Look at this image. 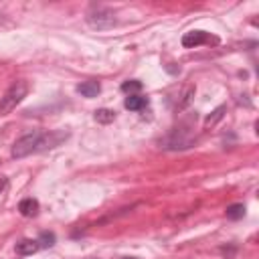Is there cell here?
<instances>
[{
	"mask_svg": "<svg viewBox=\"0 0 259 259\" xmlns=\"http://www.w3.org/2000/svg\"><path fill=\"white\" fill-rule=\"evenodd\" d=\"M38 249H40V245H38L36 239H22V241L16 243V253L18 255H32Z\"/></svg>",
	"mask_w": 259,
	"mask_h": 259,
	"instance_id": "8992f818",
	"label": "cell"
},
{
	"mask_svg": "<svg viewBox=\"0 0 259 259\" xmlns=\"http://www.w3.org/2000/svg\"><path fill=\"white\" fill-rule=\"evenodd\" d=\"M87 259H97V257H87Z\"/></svg>",
	"mask_w": 259,
	"mask_h": 259,
	"instance_id": "e0dca14e",
	"label": "cell"
},
{
	"mask_svg": "<svg viewBox=\"0 0 259 259\" xmlns=\"http://www.w3.org/2000/svg\"><path fill=\"white\" fill-rule=\"evenodd\" d=\"M227 219H231V221H239V219H243V214H245V204L243 202H235V204H231V206H227Z\"/></svg>",
	"mask_w": 259,
	"mask_h": 259,
	"instance_id": "30bf717a",
	"label": "cell"
},
{
	"mask_svg": "<svg viewBox=\"0 0 259 259\" xmlns=\"http://www.w3.org/2000/svg\"><path fill=\"white\" fill-rule=\"evenodd\" d=\"M225 109H227L225 105H219V107H217V109H214V111H212V113H210V115L204 119V123H206V125H214V123H217V121H219V119L225 115Z\"/></svg>",
	"mask_w": 259,
	"mask_h": 259,
	"instance_id": "5bb4252c",
	"label": "cell"
},
{
	"mask_svg": "<svg viewBox=\"0 0 259 259\" xmlns=\"http://www.w3.org/2000/svg\"><path fill=\"white\" fill-rule=\"evenodd\" d=\"M123 259H134V257H123Z\"/></svg>",
	"mask_w": 259,
	"mask_h": 259,
	"instance_id": "2e32d148",
	"label": "cell"
},
{
	"mask_svg": "<svg viewBox=\"0 0 259 259\" xmlns=\"http://www.w3.org/2000/svg\"><path fill=\"white\" fill-rule=\"evenodd\" d=\"M85 22L95 30H107L117 24V18H115L113 10L107 6H91L85 16Z\"/></svg>",
	"mask_w": 259,
	"mask_h": 259,
	"instance_id": "3957f363",
	"label": "cell"
},
{
	"mask_svg": "<svg viewBox=\"0 0 259 259\" xmlns=\"http://www.w3.org/2000/svg\"><path fill=\"white\" fill-rule=\"evenodd\" d=\"M36 241H38L40 249H47V247H53V245L57 243V237H55V233H51V231H42Z\"/></svg>",
	"mask_w": 259,
	"mask_h": 259,
	"instance_id": "7c38bea8",
	"label": "cell"
},
{
	"mask_svg": "<svg viewBox=\"0 0 259 259\" xmlns=\"http://www.w3.org/2000/svg\"><path fill=\"white\" fill-rule=\"evenodd\" d=\"M6 184H8V178H6V176H2V174H0V192H2V190H4V188H6Z\"/></svg>",
	"mask_w": 259,
	"mask_h": 259,
	"instance_id": "9a60e30c",
	"label": "cell"
},
{
	"mask_svg": "<svg viewBox=\"0 0 259 259\" xmlns=\"http://www.w3.org/2000/svg\"><path fill=\"white\" fill-rule=\"evenodd\" d=\"M115 119V111H111V109H97L95 111V121H99V123H111Z\"/></svg>",
	"mask_w": 259,
	"mask_h": 259,
	"instance_id": "4fadbf2b",
	"label": "cell"
},
{
	"mask_svg": "<svg viewBox=\"0 0 259 259\" xmlns=\"http://www.w3.org/2000/svg\"><path fill=\"white\" fill-rule=\"evenodd\" d=\"M69 138L67 132H28L12 144V158H26L30 154L57 148Z\"/></svg>",
	"mask_w": 259,
	"mask_h": 259,
	"instance_id": "6da1fadb",
	"label": "cell"
},
{
	"mask_svg": "<svg viewBox=\"0 0 259 259\" xmlns=\"http://www.w3.org/2000/svg\"><path fill=\"white\" fill-rule=\"evenodd\" d=\"M28 93V83L18 79V81H12V85L4 91V95L0 97V115H6L10 113Z\"/></svg>",
	"mask_w": 259,
	"mask_h": 259,
	"instance_id": "7a4b0ae2",
	"label": "cell"
},
{
	"mask_svg": "<svg viewBox=\"0 0 259 259\" xmlns=\"http://www.w3.org/2000/svg\"><path fill=\"white\" fill-rule=\"evenodd\" d=\"M18 212L22 217H34L38 212V200L36 198H22L18 202Z\"/></svg>",
	"mask_w": 259,
	"mask_h": 259,
	"instance_id": "5b68a950",
	"label": "cell"
},
{
	"mask_svg": "<svg viewBox=\"0 0 259 259\" xmlns=\"http://www.w3.org/2000/svg\"><path fill=\"white\" fill-rule=\"evenodd\" d=\"M194 97V85H186L180 93H178V101H176V109H184L188 103H190V99Z\"/></svg>",
	"mask_w": 259,
	"mask_h": 259,
	"instance_id": "9c48e42d",
	"label": "cell"
},
{
	"mask_svg": "<svg viewBox=\"0 0 259 259\" xmlns=\"http://www.w3.org/2000/svg\"><path fill=\"white\" fill-rule=\"evenodd\" d=\"M119 89H121L123 93H127V95H138V91L142 89V81H138V79H130V81H123Z\"/></svg>",
	"mask_w": 259,
	"mask_h": 259,
	"instance_id": "8fae6325",
	"label": "cell"
},
{
	"mask_svg": "<svg viewBox=\"0 0 259 259\" xmlns=\"http://www.w3.org/2000/svg\"><path fill=\"white\" fill-rule=\"evenodd\" d=\"M77 91L83 95V97H97L99 91H101V85L97 81H85L81 85H77Z\"/></svg>",
	"mask_w": 259,
	"mask_h": 259,
	"instance_id": "ba28073f",
	"label": "cell"
},
{
	"mask_svg": "<svg viewBox=\"0 0 259 259\" xmlns=\"http://www.w3.org/2000/svg\"><path fill=\"white\" fill-rule=\"evenodd\" d=\"M125 109L130 111H140L144 107H148V97H142V95H127L125 101H123Z\"/></svg>",
	"mask_w": 259,
	"mask_h": 259,
	"instance_id": "52a82bcc",
	"label": "cell"
},
{
	"mask_svg": "<svg viewBox=\"0 0 259 259\" xmlns=\"http://www.w3.org/2000/svg\"><path fill=\"white\" fill-rule=\"evenodd\" d=\"M200 45H219V36H212L206 30L184 32V36H182V47L184 49H194V47H200Z\"/></svg>",
	"mask_w": 259,
	"mask_h": 259,
	"instance_id": "277c9868",
	"label": "cell"
}]
</instances>
